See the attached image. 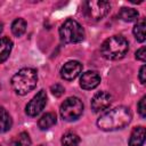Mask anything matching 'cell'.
Here are the masks:
<instances>
[{"label":"cell","instance_id":"9c48e42d","mask_svg":"<svg viewBox=\"0 0 146 146\" xmlns=\"http://www.w3.org/2000/svg\"><path fill=\"white\" fill-rule=\"evenodd\" d=\"M82 71V64L78 60H70L60 68V76L66 81H72L79 76Z\"/></svg>","mask_w":146,"mask_h":146},{"label":"cell","instance_id":"8fae6325","mask_svg":"<svg viewBox=\"0 0 146 146\" xmlns=\"http://www.w3.org/2000/svg\"><path fill=\"white\" fill-rule=\"evenodd\" d=\"M145 143V128L143 125L132 129L129 137V146H143Z\"/></svg>","mask_w":146,"mask_h":146},{"label":"cell","instance_id":"4fadbf2b","mask_svg":"<svg viewBox=\"0 0 146 146\" xmlns=\"http://www.w3.org/2000/svg\"><path fill=\"white\" fill-rule=\"evenodd\" d=\"M57 122V116L55 113L52 112H48L46 114H43L39 121H38V125L41 130H48L49 128H51L52 125H55Z\"/></svg>","mask_w":146,"mask_h":146},{"label":"cell","instance_id":"44dd1931","mask_svg":"<svg viewBox=\"0 0 146 146\" xmlns=\"http://www.w3.org/2000/svg\"><path fill=\"white\" fill-rule=\"evenodd\" d=\"M50 91L52 92V95H54L55 97H60V96L65 92V88H64L62 84L56 83V84H52V86L50 87Z\"/></svg>","mask_w":146,"mask_h":146},{"label":"cell","instance_id":"5bb4252c","mask_svg":"<svg viewBox=\"0 0 146 146\" xmlns=\"http://www.w3.org/2000/svg\"><path fill=\"white\" fill-rule=\"evenodd\" d=\"M13 125V119L10 114L7 112V110L2 106H0V133L7 132L11 129Z\"/></svg>","mask_w":146,"mask_h":146},{"label":"cell","instance_id":"277c9868","mask_svg":"<svg viewBox=\"0 0 146 146\" xmlns=\"http://www.w3.org/2000/svg\"><path fill=\"white\" fill-rule=\"evenodd\" d=\"M59 38L64 43H79L84 39V30L79 22L67 18L59 27Z\"/></svg>","mask_w":146,"mask_h":146},{"label":"cell","instance_id":"7c38bea8","mask_svg":"<svg viewBox=\"0 0 146 146\" xmlns=\"http://www.w3.org/2000/svg\"><path fill=\"white\" fill-rule=\"evenodd\" d=\"M13 49V41L8 36L0 38V64L6 62L11 52Z\"/></svg>","mask_w":146,"mask_h":146},{"label":"cell","instance_id":"d6986e66","mask_svg":"<svg viewBox=\"0 0 146 146\" xmlns=\"http://www.w3.org/2000/svg\"><path fill=\"white\" fill-rule=\"evenodd\" d=\"M32 141L27 132L18 133L11 141V146H31Z\"/></svg>","mask_w":146,"mask_h":146},{"label":"cell","instance_id":"ba28073f","mask_svg":"<svg viewBox=\"0 0 146 146\" xmlns=\"http://www.w3.org/2000/svg\"><path fill=\"white\" fill-rule=\"evenodd\" d=\"M112 100L113 98L111 94L106 91H98L97 94L94 95L91 99V110L95 113L103 112L110 107V105L112 104Z\"/></svg>","mask_w":146,"mask_h":146},{"label":"cell","instance_id":"30bf717a","mask_svg":"<svg viewBox=\"0 0 146 146\" xmlns=\"http://www.w3.org/2000/svg\"><path fill=\"white\" fill-rule=\"evenodd\" d=\"M100 83V75L96 71H87L80 78V87L84 90L95 89Z\"/></svg>","mask_w":146,"mask_h":146},{"label":"cell","instance_id":"2e32d148","mask_svg":"<svg viewBox=\"0 0 146 146\" xmlns=\"http://www.w3.org/2000/svg\"><path fill=\"white\" fill-rule=\"evenodd\" d=\"M145 27H146V24H145V19L144 18H138L137 23L135 24L133 26V35L135 38L137 39V41L139 42H144L145 39H146V35H145Z\"/></svg>","mask_w":146,"mask_h":146},{"label":"cell","instance_id":"cb8c5ba5","mask_svg":"<svg viewBox=\"0 0 146 146\" xmlns=\"http://www.w3.org/2000/svg\"><path fill=\"white\" fill-rule=\"evenodd\" d=\"M1 32H2V25L0 24V33H1Z\"/></svg>","mask_w":146,"mask_h":146},{"label":"cell","instance_id":"ac0fdd59","mask_svg":"<svg viewBox=\"0 0 146 146\" xmlns=\"http://www.w3.org/2000/svg\"><path fill=\"white\" fill-rule=\"evenodd\" d=\"M62 146H79L80 137L75 132H66L62 137Z\"/></svg>","mask_w":146,"mask_h":146},{"label":"cell","instance_id":"8992f818","mask_svg":"<svg viewBox=\"0 0 146 146\" xmlns=\"http://www.w3.org/2000/svg\"><path fill=\"white\" fill-rule=\"evenodd\" d=\"M83 113V103L78 97H68L66 98L60 107H59V114L64 121L72 122L78 120Z\"/></svg>","mask_w":146,"mask_h":146},{"label":"cell","instance_id":"e0dca14e","mask_svg":"<svg viewBox=\"0 0 146 146\" xmlns=\"http://www.w3.org/2000/svg\"><path fill=\"white\" fill-rule=\"evenodd\" d=\"M26 26H27V24H26L25 19H23V18H16L11 23V32L17 38L18 36H22L25 33V31H26Z\"/></svg>","mask_w":146,"mask_h":146},{"label":"cell","instance_id":"603a6c76","mask_svg":"<svg viewBox=\"0 0 146 146\" xmlns=\"http://www.w3.org/2000/svg\"><path fill=\"white\" fill-rule=\"evenodd\" d=\"M145 74H146V67H145V65H143V66L140 67V70H139V75H138L139 81H140L141 84H145V82H146Z\"/></svg>","mask_w":146,"mask_h":146},{"label":"cell","instance_id":"52a82bcc","mask_svg":"<svg viewBox=\"0 0 146 146\" xmlns=\"http://www.w3.org/2000/svg\"><path fill=\"white\" fill-rule=\"evenodd\" d=\"M47 104V94L44 90H40L26 105L25 112L29 116L39 115Z\"/></svg>","mask_w":146,"mask_h":146},{"label":"cell","instance_id":"6da1fadb","mask_svg":"<svg viewBox=\"0 0 146 146\" xmlns=\"http://www.w3.org/2000/svg\"><path fill=\"white\" fill-rule=\"evenodd\" d=\"M132 119L131 111L125 106H117L103 115L97 120V127L104 131H114L125 128Z\"/></svg>","mask_w":146,"mask_h":146},{"label":"cell","instance_id":"7a4b0ae2","mask_svg":"<svg viewBox=\"0 0 146 146\" xmlns=\"http://www.w3.org/2000/svg\"><path fill=\"white\" fill-rule=\"evenodd\" d=\"M13 90L21 96H24L32 91L38 83V72L31 67L21 68L15 73L10 80Z\"/></svg>","mask_w":146,"mask_h":146},{"label":"cell","instance_id":"3957f363","mask_svg":"<svg viewBox=\"0 0 146 146\" xmlns=\"http://www.w3.org/2000/svg\"><path fill=\"white\" fill-rule=\"evenodd\" d=\"M129 50V42L122 35H113L106 39L100 46V52L108 60L123 58Z\"/></svg>","mask_w":146,"mask_h":146},{"label":"cell","instance_id":"7402d4cb","mask_svg":"<svg viewBox=\"0 0 146 146\" xmlns=\"http://www.w3.org/2000/svg\"><path fill=\"white\" fill-rule=\"evenodd\" d=\"M136 58L140 62H145L146 60V49L145 47H141L140 49H138L136 51Z\"/></svg>","mask_w":146,"mask_h":146},{"label":"cell","instance_id":"ffe728a7","mask_svg":"<svg viewBox=\"0 0 146 146\" xmlns=\"http://www.w3.org/2000/svg\"><path fill=\"white\" fill-rule=\"evenodd\" d=\"M137 110H138V113L139 115L144 119L146 117V96H143L141 99L139 100V103L137 104Z\"/></svg>","mask_w":146,"mask_h":146},{"label":"cell","instance_id":"9a60e30c","mask_svg":"<svg viewBox=\"0 0 146 146\" xmlns=\"http://www.w3.org/2000/svg\"><path fill=\"white\" fill-rule=\"evenodd\" d=\"M119 17L123 21V22H128V23H131V22H135V21H138V17H139V13L133 9V8H128V7H122L119 11Z\"/></svg>","mask_w":146,"mask_h":146},{"label":"cell","instance_id":"5b68a950","mask_svg":"<svg viewBox=\"0 0 146 146\" xmlns=\"http://www.w3.org/2000/svg\"><path fill=\"white\" fill-rule=\"evenodd\" d=\"M111 5L103 0H90L82 5V13L84 17L92 22H98L103 19L110 11Z\"/></svg>","mask_w":146,"mask_h":146}]
</instances>
